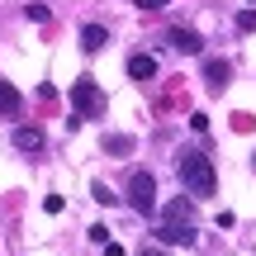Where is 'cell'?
Masks as SVG:
<instances>
[{
  "instance_id": "cell-1",
  "label": "cell",
  "mask_w": 256,
  "mask_h": 256,
  "mask_svg": "<svg viewBox=\"0 0 256 256\" xmlns=\"http://www.w3.org/2000/svg\"><path fill=\"white\" fill-rule=\"evenodd\" d=\"M176 171H180V185L190 194H214V185H218L214 162L204 152H180V156H176Z\"/></svg>"
},
{
  "instance_id": "cell-2",
  "label": "cell",
  "mask_w": 256,
  "mask_h": 256,
  "mask_svg": "<svg viewBox=\"0 0 256 256\" xmlns=\"http://www.w3.org/2000/svg\"><path fill=\"white\" fill-rule=\"evenodd\" d=\"M72 104H76V119H100V114H104V95H100V86L86 81V76L72 86Z\"/></svg>"
},
{
  "instance_id": "cell-3",
  "label": "cell",
  "mask_w": 256,
  "mask_h": 256,
  "mask_svg": "<svg viewBox=\"0 0 256 256\" xmlns=\"http://www.w3.org/2000/svg\"><path fill=\"white\" fill-rule=\"evenodd\" d=\"M128 204H133V214H152L156 209V180L147 171H133V180H128Z\"/></svg>"
},
{
  "instance_id": "cell-4",
  "label": "cell",
  "mask_w": 256,
  "mask_h": 256,
  "mask_svg": "<svg viewBox=\"0 0 256 256\" xmlns=\"http://www.w3.org/2000/svg\"><path fill=\"white\" fill-rule=\"evenodd\" d=\"M0 114H5V119H19V114H24V95L10 81H0Z\"/></svg>"
},
{
  "instance_id": "cell-5",
  "label": "cell",
  "mask_w": 256,
  "mask_h": 256,
  "mask_svg": "<svg viewBox=\"0 0 256 256\" xmlns=\"http://www.w3.org/2000/svg\"><path fill=\"white\" fill-rule=\"evenodd\" d=\"M128 76H133V81H152V76H156V57L133 52V57H128Z\"/></svg>"
},
{
  "instance_id": "cell-6",
  "label": "cell",
  "mask_w": 256,
  "mask_h": 256,
  "mask_svg": "<svg viewBox=\"0 0 256 256\" xmlns=\"http://www.w3.org/2000/svg\"><path fill=\"white\" fill-rule=\"evenodd\" d=\"M171 48H180V52H204V38L194 34V28H171Z\"/></svg>"
},
{
  "instance_id": "cell-7",
  "label": "cell",
  "mask_w": 256,
  "mask_h": 256,
  "mask_svg": "<svg viewBox=\"0 0 256 256\" xmlns=\"http://www.w3.org/2000/svg\"><path fill=\"white\" fill-rule=\"evenodd\" d=\"M204 76H209V86H214V90H223V86L232 81V66L223 62V57H209V62H204Z\"/></svg>"
},
{
  "instance_id": "cell-8",
  "label": "cell",
  "mask_w": 256,
  "mask_h": 256,
  "mask_svg": "<svg viewBox=\"0 0 256 256\" xmlns=\"http://www.w3.org/2000/svg\"><path fill=\"white\" fill-rule=\"evenodd\" d=\"M104 43H110V28H104V24H86L81 28V48H86V52H100Z\"/></svg>"
},
{
  "instance_id": "cell-9",
  "label": "cell",
  "mask_w": 256,
  "mask_h": 256,
  "mask_svg": "<svg viewBox=\"0 0 256 256\" xmlns=\"http://www.w3.org/2000/svg\"><path fill=\"white\" fill-rule=\"evenodd\" d=\"M166 218H171L176 228H190V223H194V204L190 200H171V204H166Z\"/></svg>"
},
{
  "instance_id": "cell-10",
  "label": "cell",
  "mask_w": 256,
  "mask_h": 256,
  "mask_svg": "<svg viewBox=\"0 0 256 256\" xmlns=\"http://www.w3.org/2000/svg\"><path fill=\"white\" fill-rule=\"evenodd\" d=\"M156 238H162V242H176V247H194V232L190 228H176V223H162Z\"/></svg>"
},
{
  "instance_id": "cell-11",
  "label": "cell",
  "mask_w": 256,
  "mask_h": 256,
  "mask_svg": "<svg viewBox=\"0 0 256 256\" xmlns=\"http://www.w3.org/2000/svg\"><path fill=\"white\" fill-rule=\"evenodd\" d=\"M14 147L19 152H43V133L38 128H14Z\"/></svg>"
},
{
  "instance_id": "cell-12",
  "label": "cell",
  "mask_w": 256,
  "mask_h": 256,
  "mask_svg": "<svg viewBox=\"0 0 256 256\" xmlns=\"http://www.w3.org/2000/svg\"><path fill=\"white\" fill-rule=\"evenodd\" d=\"M104 152L128 156V152H133V138H128V133H110V138H104Z\"/></svg>"
},
{
  "instance_id": "cell-13",
  "label": "cell",
  "mask_w": 256,
  "mask_h": 256,
  "mask_svg": "<svg viewBox=\"0 0 256 256\" xmlns=\"http://www.w3.org/2000/svg\"><path fill=\"white\" fill-rule=\"evenodd\" d=\"M238 28H242V34H256V10H242V14H238Z\"/></svg>"
},
{
  "instance_id": "cell-14",
  "label": "cell",
  "mask_w": 256,
  "mask_h": 256,
  "mask_svg": "<svg viewBox=\"0 0 256 256\" xmlns=\"http://www.w3.org/2000/svg\"><path fill=\"white\" fill-rule=\"evenodd\" d=\"M90 194H95L100 204H114V194H110V185H104V180H95V185H90Z\"/></svg>"
},
{
  "instance_id": "cell-15",
  "label": "cell",
  "mask_w": 256,
  "mask_h": 256,
  "mask_svg": "<svg viewBox=\"0 0 256 256\" xmlns=\"http://www.w3.org/2000/svg\"><path fill=\"white\" fill-rule=\"evenodd\" d=\"M62 204H66L62 194H48V200H43V209H48V214H62Z\"/></svg>"
},
{
  "instance_id": "cell-16",
  "label": "cell",
  "mask_w": 256,
  "mask_h": 256,
  "mask_svg": "<svg viewBox=\"0 0 256 256\" xmlns=\"http://www.w3.org/2000/svg\"><path fill=\"white\" fill-rule=\"evenodd\" d=\"M133 5H138V10H166L171 0H133Z\"/></svg>"
},
{
  "instance_id": "cell-17",
  "label": "cell",
  "mask_w": 256,
  "mask_h": 256,
  "mask_svg": "<svg viewBox=\"0 0 256 256\" xmlns=\"http://www.w3.org/2000/svg\"><path fill=\"white\" fill-rule=\"evenodd\" d=\"M138 256H162V252H156V247H142V252H138Z\"/></svg>"
},
{
  "instance_id": "cell-18",
  "label": "cell",
  "mask_w": 256,
  "mask_h": 256,
  "mask_svg": "<svg viewBox=\"0 0 256 256\" xmlns=\"http://www.w3.org/2000/svg\"><path fill=\"white\" fill-rule=\"evenodd\" d=\"M252 166H256V162H252Z\"/></svg>"
}]
</instances>
